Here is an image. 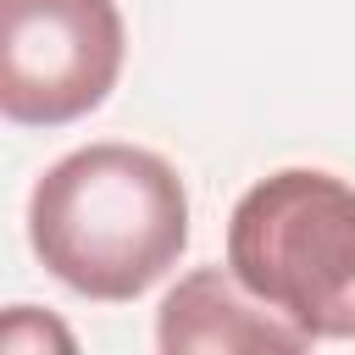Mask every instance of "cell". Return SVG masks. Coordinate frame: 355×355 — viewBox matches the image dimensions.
<instances>
[{
	"label": "cell",
	"instance_id": "obj_1",
	"mask_svg": "<svg viewBox=\"0 0 355 355\" xmlns=\"http://www.w3.org/2000/svg\"><path fill=\"white\" fill-rule=\"evenodd\" d=\"M28 244L72 294L105 305L139 300L189 250V189L144 144H83L33 183Z\"/></svg>",
	"mask_w": 355,
	"mask_h": 355
},
{
	"label": "cell",
	"instance_id": "obj_2",
	"mask_svg": "<svg viewBox=\"0 0 355 355\" xmlns=\"http://www.w3.org/2000/svg\"><path fill=\"white\" fill-rule=\"evenodd\" d=\"M227 266L311 344L355 338V189L316 166L250 183L227 216Z\"/></svg>",
	"mask_w": 355,
	"mask_h": 355
},
{
	"label": "cell",
	"instance_id": "obj_3",
	"mask_svg": "<svg viewBox=\"0 0 355 355\" xmlns=\"http://www.w3.org/2000/svg\"><path fill=\"white\" fill-rule=\"evenodd\" d=\"M128 28L116 0H0V111L17 128H67L105 105Z\"/></svg>",
	"mask_w": 355,
	"mask_h": 355
},
{
	"label": "cell",
	"instance_id": "obj_4",
	"mask_svg": "<svg viewBox=\"0 0 355 355\" xmlns=\"http://www.w3.org/2000/svg\"><path fill=\"white\" fill-rule=\"evenodd\" d=\"M155 344L166 355H189V349H205V355H255V349L294 355L311 338L300 327H288L272 305H261L233 277V266L227 272L222 266H200V272L178 277V288L161 300Z\"/></svg>",
	"mask_w": 355,
	"mask_h": 355
},
{
	"label": "cell",
	"instance_id": "obj_5",
	"mask_svg": "<svg viewBox=\"0 0 355 355\" xmlns=\"http://www.w3.org/2000/svg\"><path fill=\"white\" fill-rule=\"evenodd\" d=\"M0 344L6 349H39V344H55V349H72V333L50 316H39L33 305H11L6 327H0Z\"/></svg>",
	"mask_w": 355,
	"mask_h": 355
}]
</instances>
